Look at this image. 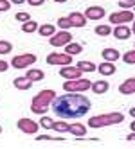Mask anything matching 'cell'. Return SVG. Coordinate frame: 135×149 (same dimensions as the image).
<instances>
[{"mask_svg":"<svg viewBox=\"0 0 135 149\" xmlns=\"http://www.w3.org/2000/svg\"><path fill=\"white\" fill-rule=\"evenodd\" d=\"M50 108L59 119H79V117L87 115L90 111L92 102L81 92H67L63 95H59V97L56 95Z\"/></svg>","mask_w":135,"mask_h":149,"instance_id":"cell-1","label":"cell"},{"mask_svg":"<svg viewBox=\"0 0 135 149\" xmlns=\"http://www.w3.org/2000/svg\"><path fill=\"white\" fill-rule=\"evenodd\" d=\"M54 99H56V92L54 90H49V88L47 90H40L33 97V101H31V111L36 113V115H45Z\"/></svg>","mask_w":135,"mask_h":149,"instance_id":"cell-2","label":"cell"},{"mask_svg":"<svg viewBox=\"0 0 135 149\" xmlns=\"http://www.w3.org/2000/svg\"><path fill=\"white\" fill-rule=\"evenodd\" d=\"M124 120V115L119 111H112V113H101V115H94L88 119V127L92 130H99V127H106V126H115L121 124Z\"/></svg>","mask_w":135,"mask_h":149,"instance_id":"cell-3","label":"cell"},{"mask_svg":"<svg viewBox=\"0 0 135 149\" xmlns=\"http://www.w3.org/2000/svg\"><path fill=\"white\" fill-rule=\"evenodd\" d=\"M90 84L92 81L87 79V77H78V79H67L63 83V90L65 92H87L90 90Z\"/></svg>","mask_w":135,"mask_h":149,"instance_id":"cell-4","label":"cell"},{"mask_svg":"<svg viewBox=\"0 0 135 149\" xmlns=\"http://www.w3.org/2000/svg\"><path fill=\"white\" fill-rule=\"evenodd\" d=\"M36 59H38L36 54H33V52H25V54H18V56H15L9 65H11L13 68H16V70H24V68H29L31 65H34Z\"/></svg>","mask_w":135,"mask_h":149,"instance_id":"cell-5","label":"cell"},{"mask_svg":"<svg viewBox=\"0 0 135 149\" xmlns=\"http://www.w3.org/2000/svg\"><path fill=\"white\" fill-rule=\"evenodd\" d=\"M133 18H135V15L132 9H121V11H115L108 16L112 25H124V24L128 25L130 22H133Z\"/></svg>","mask_w":135,"mask_h":149,"instance_id":"cell-6","label":"cell"},{"mask_svg":"<svg viewBox=\"0 0 135 149\" xmlns=\"http://www.w3.org/2000/svg\"><path fill=\"white\" fill-rule=\"evenodd\" d=\"M47 63L52 67H65V65H72V56L63 52V54H59V52H50L47 56Z\"/></svg>","mask_w":135,"mask_h":149,"instance_id":"cell-7","label":"cell"},{"mask_svg":"<svg viewBox=\"0 0 135 149\" xmlns=\"http://www.w3.org/2000/svg\"><path fill=\"white\" fill-rule=\"evenodd\" d=\"M70 41H72V34L69 31H63V29H61L59 33H54L49 38V43L52 47H65L67 43H70Z\"/></svg>","mask_w":135,"mask_h":149,"instance_id":"cell-8","label":"cell"},{"mask_svg":"<svg viewBox=\"0 0 135 149\" xmlns=\"http://www.w3.org/2000/svg\"><path fill=\"white\" fill-rule=\"evenodd\" d=\"M16 126H18V130L22 131V133H25V135H36L38 133V130H40V124L38 122H34V120H31V119H20L18 122H16Z\"/></svg>","mask_w":135,"mask_h":149,"instance_id":"cell-9","label":"cell"},{"mask_svg":"<svg viewBox=\"0 0 135 149\" xmlns=\"http://www.w3.org/2000/svg\"><path fill=\"white\" fill-rule=\"evenodd\" d=\"M59 76H61V77H65V79H78V77H83V72H81L78 67L65 65V67H61Z\"/></svg>","mask_w":135,"mask_h":149,"instance_id":"cell-10","label":"cell"},{"mask_svg":"<svg viewBox=\"0 0 135 149\" xmlns=\"http://www.w3.org/2000/svg\"><path fill=\"white\" fill-rule=\"evenodd\" d=\"M83 15L87 16V20H101V18H105L106 11L101 6H90V7H87V11Z\"/></svg>","mask_w":135,"mask_h":149,"instance_id":"cell-11","label":"cell"},{"mask_svg":"<svg viewBox=\"0 0 135 149\" xmlns=\"http://www.w3.org/2000/svg\"><path fill=\"white\" fill-rule=\"evenodd\" d=\"M119 93L122 95H133L135 93V77H128L119 84Z\"/></svg>","mask_w":135,"mask_h":149,"instance_id":"cell-12","label":"cell"},{"mask_svg":"<svg viewBox=\"0 0 135 149\" xmlns=\"http://www.w3.org/2000/svg\"><path fill=\"white\" fill-rule=\"evenodd\" d=\"M69 18H70L72 27L81 29V27H85V25H87V16L83 15V13H79V11H72V13L69 15Z\"/></svg>","mask_w":135,"mask_h":149,"instance_id":"cell-13","label":"cell"},{"mask_svg":"<svg viewBox=\"0 0 135 149\" xmlns=\"http://www.w3.org/2000/svg\"><path fill=\"white\" fill-rule=\"evenodd\" d=\"M112 34L117 40H128L132 36V29L124 24V25H115V29H112Z\"/></svg>","mask_w":135,"mask_h":149,"instance_id":"cell-14","label":"cell"},{"mask_svg":"<svg viewBox=\"0 0 135 149\" xmlns=\"http://www.w3.org/2000/svg\"><path fill=\"white\" fill-rule=\"evenodd\" d=\"M108 88H110V84H108V81H105V79L94 81V83L90 84V90L94 92V93H97V95H103V93H106V92H108Z\"/></svg>","mask_w":135,"mask_h":149,"instance_id":"cell-15","label":"cell"},{"mask_svg":"<svg viewBox=\"0 0 135 149\" xmlns=\"http://www.w3.org/2000/svg\"><path fill=\"white\" fill-rule=\"evenodd\" d=\"M101 56L105 61H112V63H115L119 58H121V52L117 49H112V47H106V49H103L101 52Z\"/></svg>","mask_w":135,"mask_h":149,"instance_id":"cell-16","label":"cell"},{"mask_svg":"<svg viewBox=\"0 0 135 149\" xmlns=\"http://www.w3.org/2000/svg\"><path fill=\"white\" fill-rule=\"evenodd\" d=\"M115 63H112V61H103L101 65L97 67V72L101 74V76H113L115 74Z\"/></svg>","mask_w":135,"mask_h":149,"instance_id":"cell-17","label":"cell"},{"mask_svg":"<svg viewBox=\"0 0 135 149\" xmlns=\"http://www.w3.org/2000/svg\"><path fill=\"white\" fill-rule=\"evenodd\" d=\"M13 84H15V88H18V90H31L33 81H31L27 76H20V77H15Z\"/></svg>","mask_w":135,"mask_h":149,"instance_id":"cell-18","label":"cell"},{"mask_svg":"<svg viewBox=\"0 0 135 149\" xmlns=\"http://www.w3.org/2000/svg\"><path fill=\"white\" fill-rule=\"evenodd\" d=\"M69 133H72L74 136L81 138V136H85V135H87V126H85V124H81V122H74V124H70V126H69Z\"/></svg>","mask_w":135,"mask_h":149,"instance_id":"cell-19","label":"cell"},{"mask_svg":"<svg viewBox=\"0 0 135 149\" xmlns=\"http://www.w3.org/2000/svg\"><path fill=\"white\" fill-rule=\"evenodd\" d=\"M36 33L40 34V36H43V38H50L54 33H56V25H52V24H43V25H38V31Z\"/></svg>","mask_w":135,"mask_h":149,"instance_id":"cell-20","label":"cell"},{"mask_svg":"<svg viewBox=\"0 0 135 149\" xmlns=\"http://www.w3.org/2000/svg\"><path fill=\"white\" fill-rule=\"evenodd\" d=\"M25 76H27L31 81H33V83H36V81L45 79V72H43V70H40V68H29Z\"/></svg>","mask_w":135,"mask_h":149,"instance_id":"cell-21","label":"cell"},{"mask_svg":"<svg viewBox=\"0 0 135 149\" xmlns=\"http://www.w3.org/2000/svg\"><path fill=\"white\" fill-rule=\"evenodd\" d=\"M65 52H67V54H70V56H78V54H81V52H83V45L81 43H76V41H70V43L65 45Z\"/></svg>","mask_w":135,"mask_h":149,"instance_id":"cell-22","label":"cell"},{"mask_svg":"<svg viewBox=\"0 0 135 149\" xmlns=\"http://www.w3.org/2000/svg\"><path fill=\"white\" fill-rule=\"evenodd\" d=\"M83 74H90V72H96L97 70V67L94 65V63H92V61H87V59H83V61H78V65H76Z\"/></svg>","mask_w":135,"mask_h":149,"instance_id":"cell-23","label":"cell"},{"mask_svg":"<svg viewBox=\"0 0 135 149\" xmlns=\"http://www.w3.org/2000/svg\"><path fill=\"white\" fill-rule=\"evenodd\" d=\"M36 31H38V24L33 18L22 24V33H25V34H33V33H36Z\"/></svg>","mask_w":135,"mask_h":149,"instance_id":"cell-24","label":"cell"},{"mask_svg":"<svg viewBox=\"0 0 135 149\" xmlns=\"http://www.w3.org/2000/svg\"><path fill=\"white\" fill-rule=\"evenodd\" d=\"M69 122H65V120H54V124H52V130L54 131H58V133H69Z\"/></svg>","mask_w":135,"mask_h":149,"instance_id":"cell-25","label":"cell"},{"mask_svg":"<svg viewBox=\"0 0 135 149\" xmlns=\"http://www.w3.org/2000/svg\"><path fill=\"white\" fill-rule=\"evenodd\" d=\"M96 34H97V36H101V38L110 36V34H112V27H110V25H106V24H101V25H97V27H96Z\"/></svg>","mask_w":135,"mask_h":149,"instance_id":"cell-26","label":"cell"},{"mask_svg":"<svg viewBox=\"0 0 135 149\" xmlns=\"http://www.w3.org/2000/svg\"><path fill=\"white\" fill-rule=\"evenodd\" d=\"M13 50V43L7 40H0V56H6Z\"/></svg>","mask_w":135,"mask_h":149,"instance_id":"cell-27","label":"cell"},{"mask_svg":"<svg viewBox=\"0 0 135 149\" xmlns=\"http://www.w3.org/2000/svg\"><path fill=\"white\" fill-rule=\"evenodd\" d=\"M40 127H43V130H52V124H54V119H50V117L47 115H41V119H40Z\"/></svg>","mask_w":135,"mask_h":149,"instance_id":"cell-28","label":"cell"},{"mask_svg":"<svg viewBox=\"0 0 135 149\" xmlns=\"http://www.w3.org/2000/svg\"><path fill=\"white\" fill-rule=\"evenodd\" d=\"M121 58H122V61L126 63V65H135V49H132V50H128V52H124Z\"/></svg>","mask_w":135,"mask_h":149,"instance_id":"cell-29","label":"cell"},{"mask_svg":"<svg viewBox=\"0 0 135 149\" xmlns=\"http://www.w3.org/2000/svg\"><path fill=\"white\" fill-rule=\"evenodd\" d=\"M58 27L63 29V31H69V29L72 27L70 18H69V16H61V18H58Z\"/></svg>","mask_w":135,"mask_h":149,"instance_id":"cell-30","label":"cell"},{"mask_svg":"<svg viewBox=\"0 0 135 149\" xmlns=\"http://www.w3.org/2000/svg\"><path fill=\"white\" fill-rule=\"evenodd\" d=\"M119 7L121 9H133L135 7V0H119Z\"/></svg>","mask_w":135,"mask_h":149,"instance_id":"cell-31","label":"cell"},{"mask_svg":"<svg viewBox=\"0 0 135 149\" xmlns=\"http://www.w3.org/2000/svg\"><path fill=\"white\" fill-rule=\"evenodd\" d=\"M15 20H18V22H27V20H31V15L29 13H24V11H20V13H16L15 15Z\"/></svg>","mask_w":135,"mask_h":149,"instance_id":"cell-32","label":"cell"},{"mask_svg":"<svg viewBox=\"0 0 135 149\" xmlns=\"http://www.w3.org/2000/svg\"><path fill=\"white\" fill-rule=\"evenodd\" d=\"M11 2L9 0H0V13H7L9 9H11Z\"/></svg>","mask_w":135,"mask_h":149,"instance_id":"cell-33","label":"cell"},{"mask_svg":"<svg viewBox=\"0 0 135 149\" xmlns=\"http://www.w3.org/2000/svg\"><path fill=\"white\" fill-rule=\"evenodd\" d=\"M36 140H63V136H50V135H38Z\"/></svg>","mask_w":135,"mask_h":149,"instance_id":"cell-34","label":"cell"},{"mask_svg":"<svg viewBox=\"0 0 135 149\" xmlns=\"http://www.w3.org/2000/svg\"><path fill=\"white\" fill-rule=\"evenodd\" d=\"M29 6H33V7H40V6H43L45 4V0H27Z\"/></svg>","mask_w":135,"mask_h":149,"instance_id":"cell-35","label":"cell"},{"mask_svg":"<svg viewBox=\"0 0 135 149\" xmlns=\"http://www.w3.org/2000/svg\"><path fill=\"white\" fill-rule=\"evenodd\" d=\"M9 67H11V65H9V63L7 61H4V59H0V72H6Z\"/></svg>","mask_w":135,"mask_h":149,"instance_id":"cell-36","label":"cell"},{"mask_svg":"<svg viewBox=\"0 0 135 149\" xmlns=\"http://www.w3.org/2000/svg\"><path fill=\"white\" fill-rule=\"evenodd\" d=\"M11 4H15V6H20V4H24V2H27V0H9Z\"/></svg>","mask_w":135,"mask_h":149,"instance_id":"cell-37","label":"cell"},{"mask_svg":"<svg viewBox=\"0 0 135 149\" xmlns=\"http://www.w3.org/2000/svg\"><path fill=\"white\" fill-rule=\"evenodd\" d=\"M126 140H135V131H132V133L126 136Z\"/></svg>","mask_w":135,"mask_h":149,"instance_id":"cell-38","label":"cell"},{"mask_svg":"<svg viewBox=\"0 0 135 149\" xmlns=\"http://www.w3.org/2000/svg\"><path fill=\"white\" fill-rule=\"evenodd\" d=\"M130 130H132V131H135V119H133V120H132V124H130Z\"/></svg>","mask_w":135,"mask_h":149,"instance_id":"cell-39","label":"cell"},{"mask_svg":"<svg viewBox=\"0 0 135 149\" xmlns=\"http://www.w3.org/2000/svg\"><path fill=\"white\" fill-rule=\"evenodd\" d=\"M130 115H132L133 119H135V106H133V108H130Z\"/></svg>","mask_w":135,"mask_h":149,"instance_id":"cell-40","label":"cell"},{"mask_svg":"<svg viewBox=\"0 0 135 149\" xmlns=\"http://www.w3.org/2000/svg\"><path fill=\"white\" fill-rule=\"evenodd\" d=\"M52 2H56V4H65L67 0H52Z\"/></svg>","mask_w":135,"mask_h":149,"instance_id":"cell-41","label":"cell"},{"mask_svg":"<svg viewBox=\"0 0 135 149\" xmlns=\"http://www.w3.org/2000/svg\"><path fill=\"white\" fill-rule=\"evenodd\" d=\"M132 34H135V18H133V25H132Z\"/></svg>","mask_w":135,"mask_h":149,"instance_id":"cell-42","label":"cell"},{"mask_svg":"<svg viewBox=\"0 0 135 149\" xmlns=\"http://www.w3.org/2000/svg\"><path fill=\"white\" fill-rule=\"evenodd\" d=\"M0 133H2V126H0Z\"/></svg>","mask_w":135,"mask_h":149,"instance_id":"cell-43","label":"cell"},{"mask_svg":"<svg viewBox=\"0 0 135 149\" xmlns=\"http://www.w3.org/2000/svg\"><path fill=\"white\" fill-rule=\"evenodd\" d=\"M133 49H135V45H133Z\"/></svg>","mask_w":135,"mask_h":149,"instance_id":"cell-44","label":"cell"}]
</instances>
